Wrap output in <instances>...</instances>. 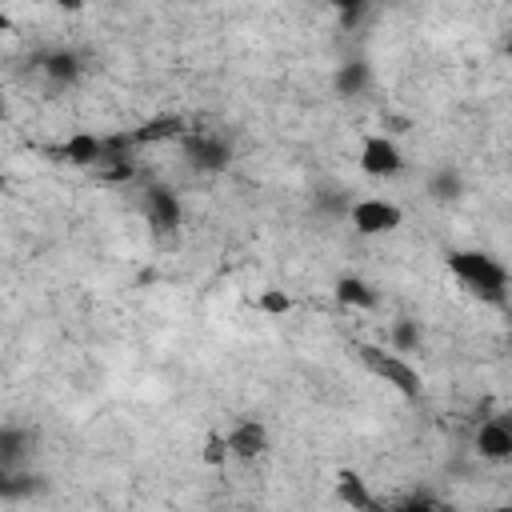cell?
Masks as SVG:
<instances>
[{"label": "cell", "mask_w": 512, "mask_h": 512, "mask_svg": "<svg viewBox=\"0 0 512 512\" xmlns=\"http://www.w3.org/2000/svg\"><path fill=\"white\" fill-rule=\"evenodd\" d=\"M336 496H340V504L352 508V512H372V508H376V500H372V492H368V480H364L360 472H340V476H336Z\"/></svg>", "instance_id": "obj_8"}, {"label": "cell", "mask_w": 512, "mask_h": 512, "mask_svg": "<svg viewBox=\"0 0 512 512\" xmlns=\"http://www.w3.org/2000/svg\"><path fill=\"white\" fill-rule=\"evenodd\" d=\"M340 84H344V88H360V84H364V68H360V64H356V68H344V72H340Z\"/></svg>", "instance_id": "obj_17"}, {"label": "cell", "mask_w": 512, "mask_h": 512, "mask_svg": "<svg viewBox=\"0 0 512 512\" xmlns=\"http://www.w3.org/2000/svg\"><path fill=\"white\" fill-rule=\"evenodd\" d=\"M364 356V364L388 384V388H396L400 396H420V388H424V380H420V372L400 356V352H384V348H364L360 352Z\"/></svg>", "instance_id": "obj_2"}, {"label": "cell", "mask_w": 512, "mask_h": 512, "mask_svg": "<svg viewBox=\"0 0 512 512\" xmlns=\"http://www.w3.org/2000/svg\"><path fill=\"white\" fill-rule=\"evenodd\" d=\"M188 160L196 164V168H224L228 164V148H224V140H216V136H192L188 140Z\"/></svg>", "instance_id": "obj_10"}, {"label": "cell", "mask_w": 512, "mask_h": 512, "mask_svg": "<svg viewBox=\"0 0 512 512\" xmlns=\"http://www.w3.org/2000/svg\"><path fill=\"white\" fill-rule=\"evenodd\" d=\"M416 344V324H396V348L392 352H404Z\"/></svg>", "instance_id": "obj_16"}, {"label": "cell", "mask_w": 512, "mask_h": 512, "mask_svg": "<svg viewBox=\"0 0 512 512\" xmlns=\"http://www.w3.org/2000/svg\"><path fill=\"white\" fill-rule=\"evenodd\" d=\"M476 452L484 460H512V424L484 420L480 432H476Z\"/></svg>", "instance_id": "obj_6"}, {"label": "cell", "mask_w": 512, "mask_h": 512, "mask_svg": "<svg viewBox=\"0 0 512 512\" xmlns=\"http://www.w3.org/2000/svg\"><path fill=\"white\" fill-rule=\"evenodd\" d=\"M108 512H120V508H108Z\"/></svg>", "instance_id": "obj_21"}, {"label": "cell", "mask_w": 512, "mask_h": 512, "mask_svg": "<svg viewBox=\"0 0 512 512\" xmlns=\"http://www.w3.org/2000/svg\"><path fill=\"white\" fill-rule=\"evenodd\" d=\"M184 132H188L184 120L172 116V112H164V116H152V120H144L140 128H132V140H136V144H156V140H180Z\"/></svg>", "instance_id": "obj_9"}, {"label": "cell", "mask_w": 512, "mask_h": 512, "mask_svg": "<svg viewBox=\"0 0 512 512\" xmlns=\"http://www.w3.org/2000/svg\"><path fill=\"white\" fill-rule=\"evenodd\" d=\"M484 512H512V504H500V508H484Z\"/></svg>", "instance_id": "obj_19"}, {"label": "cell", "mask_w": 512, "mask_h": 512, "mask_svg": "<svg viewBox=\"0 0 512 512\" xmlns=\"http://www.w3.org/2000/svg\"><path fill=\"white\" fill-rule=\"evenodd\" d=\"M448 268L488 304H500L508 296V268L488 252H452Z\"/></svg>", "instance_id": "obj_1"}, {"label": "cell", "mask_w": 512, "mask_h": 512, "mask_svg": "<svg viewBox=\"0 0 512 512\" xmlns=\"http://www.w3.org/2000/svg\"><path fill=\"white\" fill-rule=\"evenodd\" d=\"M348 220H352V228L360 236H388V232L400 228L404 212L392 200H384V196H364V200H356L348 208Z\"/></svg>", "instance_id": "obj_3"}, {"label": "cell", "mask_w": 512, "mask_h": 512, "mask_svg": "<svg viewBox=\"0 0 512 512\" xmlns=\"http://www.w3.org/2000/svg\"><path fill=\"white\" fill-rule=\"evenodd\" d=\"M44 72H48L52 80H64V84H72V80L80 76V60H76V52H68V48H56V52H48V56H44Z\"/></svg>", "instance_id": "obj_13"}, {"label": "cell", "mask_w": 512, "mask_h": 512, "mask_svg": "<svg viewBox=\"0 0 512 512\" xmlns=\"http://www.w3.org/2000/svg\"><path fill=\"white\" fill-rule=\"evenodd\" d=\"M360 172L364 176H376V180H384V176H396L400 168H404V156H400V148L388 140V136H364V144H360Z\"/></svg>", "instance_id": "obj_4"}, {"label": "cell", "mask_w": 512, "mask_h": 512, "mask_svg": "<svg viewBox=\"0 0 512 512\" xmlns=\"http://www.w3.org/2000/svg\"><path fill=\"white\" fill-rule=\"evenodd\" d=\"M228 456H232V448H228V436H224V432H208L200 460H204V464H212V468H220Z\"/></svg>", "instance_id": "obj_15"}, {"label": "cell", "mask_w": 512, "mask_h": 512, "mask_svg": "<svg viewBox=\"0 0 512 512\" xmlns=\"http://www.w3.org/2000/svg\"><path fill=\"white\" fill-rule=\"evenodd\" d=\"M148 216H152L156 228H176V224H180V204H176V196H172L168 188H152V192H148Z\"/></svg>", "instance_id": "obj_11"}, {"label": "cell", "mask_w": 512, "mask_h": 512, "mask_svg": "<svg viewBox=\"0 0 512 512\" xmlns=\"http://www.w3.org/2000/svg\"><path fill=\"white\" fill-rule=\"evenodd\" d=\"M256 304H260L264 316H288V312H292V296H288L284 288H264Z\"/></svg>", "instance_id": "obj_14"}, {"label": "cell", "mask_w": 512, "mask_h": 512, "mask_svg": "<svg viewBox=\"0 0 512 512\" xmlns=\"http://www.w3.org/2000/svg\"><path fill=\"white\" fill-rule=\"evenodd\" d=\"M60 160L72 164V168H96L104 160V136L96 132H72L64 144H60Z\"/></svg>", "instance_id": "obj_5"}, {"label": "cell", "mask_w": 512, "mask_h": 512, "mask_svg": "<svg viewBox=\"0 0 512 512\" xmlns=\"http://www.w3.org/2000/svg\"><path fill=\"white\" fill-rule=\"evenodd\" d=\"M228 448H232L236 460H256V456L268 448V432H264V424H256V420H240V424L228 432Z\"/></svg>", "instance_id": "obj_7"}, {"label": "cell", "mask_w": 512, "mask_h": 512, "mask_svg": "<svg viewBox=\"0 0 512 512\" xmlns=\"http://www.w3.org/2000/svg\"><path fill=\"white\" fill-rule=\"evenodd\" d=\"M392 512H436L428 500H408V504H396Z\"/></svg>", "instance_id": "obj_18"}, {"label": "cell", "mask_w": 512, "mask_h": 512, "mask_svg": "<svg viewBox=\"0 0 512 512\" xmlns=\"http://www.w3.org/2000/svg\"><path fill=\"white\" fill-rule=\"evenodd\" d=\"M508 56H512V40H508Z\"/></svg>", "instance_id": "obj_20"}, {"label": "cell", "mask_w": 512, "mask_h": 512, "mask_svg": "<svg viewBox=\"0 0 512 512\" xmlns=\"http://www.w3.org/2000/svg\"><path fill=\"white\" fill-rule=\"evenodd\" d=\"M336 300H340L344 308H360V312H364V308L376 304V292H372L360 276H340V280H336Z\"/></svg>", "instance_id": "obj_12"}]
</instances>
